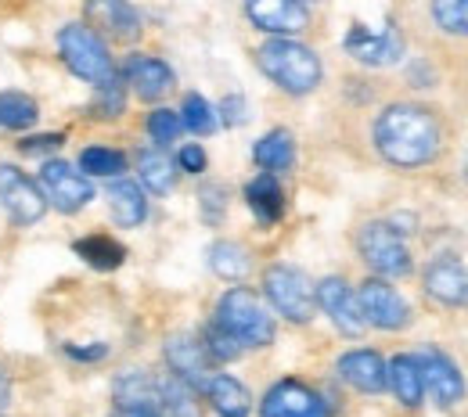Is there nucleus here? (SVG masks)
<instances>
[{
    "mask_svg": "<svg viewBox=\"0 0 468 417\" xmlns=\"http://www.w3.org/2000/svg\"><path fill=\"white\" fill-rule=\"evenodd\" d=\"M375 144L393 166H425L440 155V122L429 109L418 105H389L375 122Z\"/></svg>",
    "mask_w": 468,
    "mask_h": 417,
    "instance_id": "f257e3e1",
    "label": "nucleus"
},
{
    "mask_svg": "<svg viewBox=\"0 0 468 417\" xmlns=\"http://www.w3.org/2000/svg\"><path fill=\"white\" fill-rule=\"evenodd\" d=\"M256 58H260V68L282 90H289V94H310L321 83V61H317V55L310 47L295 44V40L278 36V40L263 44Z\"/></svg>",
    "mask_w": 468,
    "mask_h": 417,
    "instance_id": "f03ea898",
    "label": "nucleus"
},
{
    "mask_svg": "<svg viewBox=\"0 0 468 417\" xmlns=\"http://www.w3.org/2000/svg\"><path fill=\"white\" fill-rule=\"evenodd\" d=\"M217 324L238 339V346L260 349L274 342V317L263 309V302L252 296L249 288H231L217 306Z\"/></svg>",
    "mask_w": 468,
    "mask_h": 417,
    "instance_id": "7ed1b4c3",
    "label": "nucleus"
},
{
    "mask_svg": "<svg viewBox=\"0 0 468 417\" xmlns=\"http://www.w3.org/2000/svg\"><path fill=\"white\" fill-rule=\"evenodd\" d=\"M58 47L65 65L72 68V76H80L87 83H105V79L116 76L101 36L90 26H65L58 36Z\"/></svg>",
    "mask_w": 468,
    "mask_h": 417,
    "instance_id": "20e7f679",
    "label": "nucleus"
},
{
    "mask_svg": "<svg viewBox=\"0 0 468 417\" xmlns=\"http://www.w3.org/2000/svg\"><path fill=\"white\" fill-rule=\"evenodd\" d=\"M263 292L271 298V306L289 317L292 324H306L314 317L317 306V288L310 285V277L295 266H271L263 277Z\"/></svg>",
    "mask_w": 468,
    "mask_h": 417,
    "instance_id": "39448f33",
    "label": "nucleus"
},
{
    "mask_svg": "<svg viewBox=\"0 0 468 417\" xmlns=\"http://www.w3.org/2000/svg\"><path fill=\"white\" fill-rule=\"evenodd\" d=\"M356 245H360L364 263H367L375 274H382V277H408L410 274L408 245L400 241V235H397L389 224H367V227L360 231Z\"/></svg>",
    "mask_w": 468,
    "mask_h": 417,
    "instance_id": "423d86ee",
    "label": "nucleus"
},
{
    "mask_svg": "<svg viewBox=\"0 0 468 417\" xmlns=\"http://www.w3.org/2000/svg\"><path fill=\"white\" fill-rule=\"evenodd\" d=\"M414 360H418V370H421V385L429 389V396H432L440 407L462 403V396H465V378H462V370H458L454 360L447 357L443 349H436V346H425Z\"/></svg>",
    "mask_w": 468,
    "mask_h": 417,
    "instance_id": "0eeeda50",
    "label": "nucleus"
},
{
    "mask_svg": "<svg viewBox=\"0 0 468 417\" xmlns=\"http://www.w3.org/2000/svg\"><path fill=\"white\" fill-rule=\"evenodd\" d=\"M356 306L364 313V324H375L382 331H400V328H408L410 320L408 302L386 281H364L360 292H356Z\"/></svg>",
    "mask_w": 468,
    "mask_h": 417,
    "instance_id": "6e6552de",
    "label": "nucleus"
},
{
    "mask_svg": "<svg viewBox=\"0 0 468 417\" xmlns=\"http://www.w3.org/2000/svg\"><path fill=\"white\" fill-rule=\"evenodd\" d=\"M40 191L44 198L61 209V213H80L90 198H94V187L83 173H76L69 162H44L40 170Z\"/></svg>",
    "mask_w": 468,
    "mask_h": 417,
    "instance_id": "1a4fd4ad",
    "label": "nucleus"
},
{
    "mask_svg": "<svg viewBox=\"0 0 468 417\" xmlns=\"http://www.w3.org/2000/svg\"><path fill=\"white\" fill-rule=\"evenodd\" d=\"M0 209L15 224H37L44 216V191L15 166H0Z\"/></svg>",
    "mask_w": 468,
    "mask_h": 417,
    "instance_id": "9d476101",
    "label": "nucleus"
},
{
    "mask_svg": "<svg viewBox=\"0 0 468 417\" xmlns=\"http://www.w3.org/2000/svg\"><path fill=\"white\" fill-rule=\"evenodd\" d=\"M245 15L256 29L274 33V36H292L303 33L310 15L299 0H245Z\"/></svg>",
    "mask_w": 468,
    "mask_h": 417,
    "instance_id": "9b49d317",
    "label": "nucleus"
},
{
    "mask_svg": "<svg viewBox=\"0 0 468 417\" xmlns=\"http://www.w3.org/2000/svg\"><path fill=\"white\" fill-rule=\"evenodd\" d=\"M87 22L116 44H133L141 36V15L126 0H87Z\"/></svg>",
    "mask_w": 468,
    "mask_h": 417,
    "instance_id": "f8f14e48",
    "label": "nucleus"
},
{
    "mask_svg": "<svg viewBox=\"0 0 468 417\" xmlns=\"http://www.w3.org/2000/svg\"><path fill=\"white\" fill-rule=\"evenodd\" d=\"M263 417H328L321 396L314 389H306L303 381H278L267 396H263Z\"/></svg>",
    "mask_w": 468,
    "mask_h": 417,
    "instance_id": "ddd939ff",
    "label": "nucleus"
},
{
    "mask_svg": "<svg viewBox=\"0 0 468 417\" xmlns=\"http://www.w3.org/2000/svg\"><path fill=\"white\" fill-rule=\"evenodd\" d=\"M317 306L332 317V324L343 331V335H360L367 324H364V313L356 306V296L353 288L343 281V277H324L317 285Z\"/></svg>",
    "mask_w": 468,
    "mask_h": 417,
    "instance_id": "4468645a",
    "label": "nucleus"
},
{
    "mask_svg": "<svg viewBox=\"0 0 468 417\" xmlns=\"http://www.w3.org/2000/svg\"><path fill=\"white\" fill-rule=\"evenodd\" d=\"M346 51L364 65H393V61L404 55V40L393 26L386 29H364V26H353L350 36H346Z\"/></svg>",
    "mask_w": 468,
    "mask_h": 417,
    "instance_id": "2eb2a0df",
    "label": "nucleus"
},
{
    "mask_svg": "<svg viewBox=\"0 0 468 417\" xmlns=\"http://www.w3.org/2000/svg\"><path fill=\"white\" fill-rule=\"evenodd\" d=\"M116 403L122 414H144V417H163V403H159V378H152L148 370H126L116 378Z\"/></svg>",
    "mask_w": 468,
    "mask_h": 417,
    "instance_id": "dca6fc26",
    "label": "nucleus"
},
{
    "mask_svg": "<svg viewBox=\"0 0 468 417\" xmlns=\"http://www.w3.org/2000/svg\"><path fill=\"white\" fill-rule=\"evenodd\" d=\"M122 76H126V83L133 87V94L144 98V101H159L163 94L174 90V72H170V65L152 58V55H130L126 65H122Z\"/></svg>",
    "mask_w": 468,
    "mask_h": 417,
    "instance_id": "f3484780",
    "label": "nucleus"
},
{
    "mask_svg": "<svg viewBox=\"0 0 468 417\" xmlns=\"http://www.w3.org/2000/svg\"><path fill=\"white\" fill-rule=\"evenodd\" d=\"M425 292L443 306H468V266L443 255L425 270Z\"/></svg>",
    "mask_w": 468,
    "mask_h": 417,
    "instance_id": "a211bd4d",
    "label": "nucleus"
},
{
    "mask_svg": "<svg viewBox=\"0 0 468 417\" xmlns=\"http://www.w3.org/2000/svg\"><path fill=\"white\" fill-rule=\"evenodd\" d=\"M166 360L184 381H191L195 389H206V381L213 378V360L206 353V346L191 335H174L166 342Z\"/></svg>",
    "mask_w": 468,
    "mask_h": 417,
    "instance_id": "6ab92c4d",
    "label": "nucleus"
},
{
    "mask_svg": "<svg viewBox=\"0 0 468 417\" xmlns=\"http://www.w3.org/2000/svg\"><path fill=\"white\" fill-rule=\"evenodd\" d=\"M339 374L343 381H350L360 392H382L386 389V360L371 349H353L339 360Z\"/></svg>",
    "mask_w": 468,
    "mask_h": 417,
    "instance_id": "aec40b11",
    "label": "nucleus"
},
{
    "mask_svg": "<svg viewBox=\"0 0 468 417\" xmlns=\"http://www.w3.org/2000/svg\"><path fill=\"white\" fill-rule=\"evenodd\" d=\"M206 396H209L213 411L220 417H249V411H252L249 389L238 378H231V374H213L206 381Z\"/></svg>",
    "mask_w": 468,
    "mask_h": 417,
    "instance_id": "412c9836",
    "label": "nucleus"
},
{
    "mask_svg": "<svg viewBox=\"0 0 468 417\" xmlns=\"http://www.w3.org/2000/svg\"><path fill=\"white\" fill-rule=\"evenodd\" d=\"M159 403H163V417H202L198 389L191 381H184L180 374H170L159 381Z\"/></svg>",
    "mask_w": 468,
    "mask_h": 417,
    "instance_id": "4be33fe9",
    "label": "nucleus"
},
{
    "mask_svg": "<svg viewBox=\"0 0 468 417\" xmlns=\"http://www.w3.org/2000/svg\"><path fill=\"white\" fill-rule=\"evenodd\" d=\"M109 209H112L116 224H122V227H137L148 216V202H144L141 187L133 180L122 177L112 180V187H109Z\"/></svg>",
    "mask_w": 468,
    "mask_h": 417,
    "instance_id": "5701e85b",
    "label": "nucleus"
},
{
    "mask_svg": "<svg viewBox=\"0 0 468 417\" xmlns=\"http://www.w3.org/2000/svg\"><path fill=\"white\" fill-rule=\"evenodd\" d=\"M386 385L393 389V396L404 403V407H418L421 396H425V385H421V370H418V360L414 357H397L386 367Z\"/></svg>",
    "mask_w": 468,
    "mask_h": 417,
    "instance_id": "b1692460",
    "label": "nucleus"
},
{
    "mask_svg": "<svg viewBox=\"0 0 468 417\" xmlns=\"http://www.w3.org/2000/svg\"><path fill=\"white\" fill-rule=\"evenodd\" d=\"M245 198H249L252 213H256L263 224H274V220H282V213H285V194H282V183H278L274 173H260V177L249 183Z\"/></svg>",
    "mask_w": 468,
    "mask_h": 417,
    "instance_id": "393cba45",
    "label": "nucleus"
},
{
    "mask_svg": "<svg viewBox=\"0 0 468 417\" xmlns=\"http://www.w3.org/2000/svg\"><path fill=\"white\" fill-rule=\"evenodd\" d=\"M252 159H256V166H263L267 173H282V170H289V166L295 162L292 133H285V130L267 133V137L252 148Z\"/></svg>",
    "mask_w": 468,
    "mask_h": 417,
    "instance_id": "a878e982",
    "label": "nucleus"
},
{
    "mask_svg": "<svg viewBox=\"0 0 468 417\" xmlns=\"http://www.w3.org/2000/svg\"><path fill=\"white\" fill-rule=\"evenodd\" d=\"M137 173H141V183H144L148 191H155V194H170L176 183L174 162H170V155L159 151V148H148V151L137 155Z\"/></svg>",
    "mask_w": 468,
    "mask_h": 417,
    "instance_id": "bb28decb",
    "label": "nucleus"
},
{
    "mask_svg": "<svg viewBox=\"0 0 468 417\" xmlns=\"http://www.w3.org/2000/svg\"><path fill=\"white\" fill-rule=\"evenodd\" d=\"M209 266H213L217 277L238 281V277H245V274L252 270V259H249V252H245L241 245H234V241H217V245L209 248Z\"/></svg>",
    "mask_w": 468,
    "mask_h": 417,
    "instance_id": "cd10ccee",
    "label": "nucleus"
},
{
    "mask_svg": "<svg viewBox=\"0 0 468 417\" xmlns=\"http://www.w3.org/2000/svg\"><path fill=\"white\" fill-rule=\"evenodd\" d=\"M76 252H80V259H87L98 270H116L119 263L126 259V248L116 238H109V235H90V238L76 241Z\"/></svg>",
    "mask_w": 468,
    "mask_h": 417,
    "instance_id": "c85d7f7f",
    "label": "nucleus"
},
{
    "mask_svg": "<svg viewBox=\"0 0 468 417\" xmlns=\"http://www.w3.org/2000/svg\"><path fill=\"white\" fill-rule=\"evenodd\" d=\"M40 116L37 101L29 94H18V90H4L0 94V126L4 130H29Z\"/></svg>",
    "mask_w": 468,
    "mask_h": 417,
    "instance_id": "c756f323",
    "label": "nucleus"
},
{
    "mask_svg": "<svg viewBox=\"0 0 468 417\" xmlns=\"http://www.w3.org/2000/svg\"><path fill=\"white\" fill-rule=\"evenodd\" d=\"M80 170L90 173V177H119V173L126 170V155L94 144V148H87V151L80 155Z\"/></svg>",
    "mask_w": 468,
    "mask_h": 417,
    "instance_id": "7c9ffc66",
    "label": "nucleus"
},
{
    "mask_svg": "<svg viewBox=\"0 0 468 417\" xmlns=\"http://www.w3.org/2000/svg\"><path fill=\"white\" fill-rule=\"evenodd\" d=\"M432 18L443 33L468 36V0H432Z\"/></svg>",
    "mask_w": 468,
    "mask_h": 417,
    "instance_id": "2f4dec72",
    "label": "nucleus"
},
{
    "mask_svg": "<svg viewBox=\"0 0 468 417\" xmlns=\"http://www.w3.org/2000/svg\"><path fill=\"white\" fill-rule=\"evenodd\" d=\"M180 122L191 133H213L217 130V116H213V109H209V101L202 94H187L184 98V116H180Z\"/></svg>",
    "mask_w": 468,
    "mask_h": 417,
    "instance_id": "473e14b6",
    "label": "nucleus"
},
{
    "mask_svg": "<svg viewBox=\"0 0 468 417\" xmlns=\"http://www.w3.org/2000/svg\"><path fill=\"white\" fill-rule=\"evenodd\" d=\"M180 130H184V122L170 109H159V112L148 116V133H152L155 144H174L176 137H180Z\"/></svg>",
    "mask_w": 468,
    "mask_h": 417,
    "instance_id": "72a5a7b5",
    "label": "nucleus"
},
{
    "mask_svg": "<svg viewBox=\"0 0 468 417\" xmlns=\"http://www.w3.org/2000/svg\"><path fill=\"white\" fill-rule=\"evenodd\" d=\"M202 346H206V353H209V360H213V363H217V360H238V353H241L238 339H231V335H228L220 324H213V328L206 331Z\"/></svg>",
    "mask_w": 468,
    "mask_h": 417,
    "instance_id": "f704fd0d",
    "label": "nucleus"
},
{
    "mask_svg": "<svg viewBox=\"0 0 468 417\" xmlns=\"http://www.w3.org/2000/svg\"><path fill=\"white\" fill-rule=\"evenodd\" d=\"M180 166H184L187 173H202V170H206V151H202L198 144H184V148H180Z\"/></svg>",
    "mask_w": 468,
    "mask_h": 417,
    "instance_id": "c9c22d12",
    "label": "nucleus"
},
{
    "mask_svg": "<svg viewBox=\"0 0 468 417\" xmlns=\"http://www.w3.org/2000/svg\"><path fill=\"white\" fill-rule=\"evenodd\" d=\"M202 209H206V220L217 224V216H220V209H224V191H220V187H206V191H202Z\"/></svg>",
    "mask_w": 468,
    "mask_h": 417,
    "instance_id": "e433bc0d",
    "label": "nucleus"
},
{
    "mask_svg": "<svg viewBox=\"0 0 468 417\" xmlns=\"http://www.w3.org/2000/svg\"><path fill=\"white\" fill-rule=\"evenodd\" d=\"M220 112H224L228 126H238V122H245V116H249V105H245V98H224Z\"/></svg>",
    "mask_w": 468,
    "mask_h": 417,
    "instance_id": "4c0bfd02",
    "label": "nucleus"
},
{
    "mask_svg": "<svg viewBox=\"0 0 468 417\" xmlns=\"http://www.w3.org/2000/svg\"><path fill=\"white\" fill-rule=\"evenodd\" d=\"M61 137L58 133H48V137H29L26 144H22V151H29V155H37V151H51V148H58Z\"/></svg>",
    "mask_w": 468,
    "mask_h": 417,
    "instance_id": "58836bf2",
    "label": "nucleus"
},
{
    "mask_svg": "<svg viewBox=\"0 0 468 417\" xmlns=\"http://www.w3.org/2000/svg\"><path fill=\"white\" fill-rule=\"evenodd\" d=\"M7 400H11V381H7V374L0 370V411L7 407Z\"/></svg>",
    "mask_w": 468,
    "mask_h": 417,
    "instance_id": "ea45409f",
    "label": "nucleus"
},
{
    "mask_svg": "<svg viewBox=\"0 0 468 417\" xmlns=\"http://www.w3.org/2000/svg\"><path fill=\"white\" fill-rule=\"evenodd\" d=\"M122 417H144V414H122Z\"/></svg>",
    "mask_w": 468,
    "mask_h": 417,
    "instance_id": "a19ab883",
    "label": "nucleus"
}]
</instances>
